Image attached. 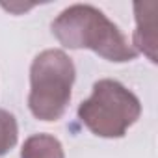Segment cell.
Returning <instances> with one entry per match:
<instances>
[{
    "label": "cell",
    "instance_id": "1",
    "mask_svg": "<svg viewBox=\"0 0 158 158\" xmlns=\"http://www.w3.org/2000/svg\"><path fill=\"white\" fill-rule=\"evenodd\" d=\"M52 34L67 48H89L108 61H132L138 52L125 34L97 8L74 4L52 23Z\"/></svg>",
    "mask_w": 158,
    "mask_h": 158
},
{
    "label": "cell",
    "instance_id": "2",
    "mask_svg": "<svg viewBox=\"0 0 158 158\" xmlns=\"http://www.w3.org/2000/svg\"><path fill=\"white\" fill-rule=\"evenodd\" d=\"M73 60L58 48L43 50L30 67L28 106L34 117L41 121H58L71 101L74 82Z\"/></svg>",
    "mask_w": 158,
    "mask_h": 158
},
{
    "label": "cell",
    "instance_id": "3",
    "mask_svg": "<svg viewBox=\"0 0 158 158\" xmlns=\"http://www.w3.org/2000/svg\"><path fill=\"white\" fill-rule=\"evenodd\" d=\"M141 104L123 84L104 78L95 82L88 101L78 106L80 121L101 138H123L139 119Z\"/></svg>",
    "mask_w": 158,
    "mask_h": 158
},
{
    "label": "cell",
    "instance_id": "4",
    "mask_svg": "<svg viewBox=\"0 0 158 158\" xmlns=\"http://www.w3.org/2000/svg\"><path fill=\"white\" fill-rule=\"evenodd\" d=\"M136 32H134V50L143 52L152 63H156V47H158V32H156V2H136Z\"/></svg>",
    "mask_w": 158,
    "mask_h": 158
},
{
    "label": "cell",
    "instance_id": "5",
    "mask_svg": "<svg viewBox=\"0 0 158 158\" xmlns=\"http://www.w3.org/2000/svg\"><path fill=\"white\" fill-rule=\"evenodd\" d=\"M21 158H65V154L60 139L50 134H35L24 141Z\"/></svg>",
    "mask_w": 158,
    "mask_h": 158
},
{
    "label": "cell",
    "instance_id": "6",
    "mask_svg": "<svg viewBox=\"0 0 158 158\" xmlns=\"http://www.w3.org/2000/svg\"><path fill=\"white\" fill-rule=\"evenodd\" d=\"M17 136H19V128L15 117L6 110H0V154L15 147Z\"/></svg>",
    "mask_w": 158,
    "mask_h": 158
}]
</instances>
